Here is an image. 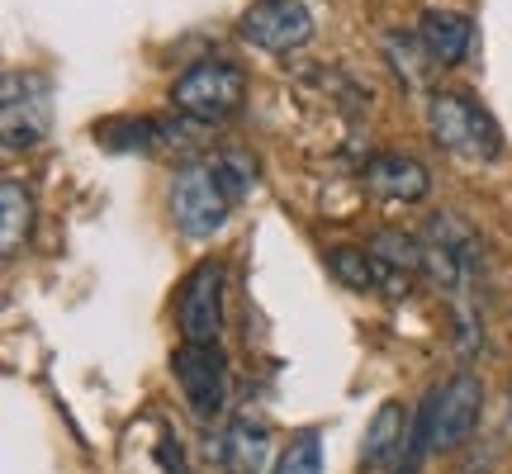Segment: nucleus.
<instances>
[{
	"label": "nucleus",
	"mask_w": 512,
	"mask_h": 474,
	"mask_svg": "<svg viewBox=\"0 0 512 474\" xmlns=\"http://www.w3.org/2000/svg\"><path fill=\"white\" fill-rule=\"evenodd\" d=\"M242 100H247V72H242L238 62H223V57L190 62V67L176 76V86H171L176 114L195 119L200 128L228 124V119L242 110Z\"/></svg>",
	"instance_id": "obj_1"
},
{
	"label": "nucleus",
	"mask_w": 512,
	"mask_h": 474,
	"mask_svg": "<svg viewBox=\"0 0 512 474\" xmlns=\"http://www.w3.org/2000/svg\"><path fill=\"white\" fill-rule=\"evenodd\" d=\"M427 128H432V143L460 162H494L503 152V133H498L494 114L475 105L470 95L432 91L427 95Z\"/></svg>",
	"instance_id": "obj_2"
},
{
	"label": "nucleus",
	"mask_w": 512,
	"mask_h": 474,
	"mask_svg": "<svg viewBox=\"0 0 512 474\" xmlns=\"http://www.w3.org/2000/svg\"><path fill=\"white\" fill-rule=\"evenodd\" d=\"M238 204L242 200L223 185V176L214 171L209 157L185 162L181 171H176V181H171V219H176V228H181L185 237H195V242L219 233Z\"/></svg>",
	"instance_id": "obj_3"
},
{
	"label": "nucleus",
	"mask_w": 512,
	"mask_h": 474,
	"mask_svg": "<svg viewBox=\"0 0 512 474\" xmlns=\"http://www.w3.org/2000/svg\"><path fill=\"white\" fill-rule=\"evenodd\" d=\"M475 261H479V237L460 214H432L422 228V275L437 285L441 294H460L475 285Z\"/></svg>",
	"instance_id": "obj_4"
},
{
	"label": "nucleus",
	"mask_w": 512,
	"mask_h": 474,
	"mask_svg": "<svg viewBox=\"0 0 512 474\" xmlns=\"http://www.w3.org/2000/svg\"><path fill=\"white\" fill-rule=\"evenodd\" d=\"M53 128V86L38 72H10L0 86V138L10 152H29Z\"/></svg>",
	"instance_id": "obj_5"
},
{
	"label": "nucleus",
	"mask_w": 512,
	"mask_h": 474,
	"mask_svg": "<svg viewBox=\"0 0 512 474\" xmlns=\"http://www.w3.org/2000/svg\"><path fill=\"white\" fill-rule=\"evenodd\" d=\"M171 375L181 384L185 403L195 408V418H219L228 403V361H223L219 342H181V351L171 356Z\"/></svg>",
	"instance_id": "obj_6"
},
{
	"label": "nucleus",
	"mask_w": 512,
	"mask_h": 474,
	"mask_svg": "<svg viewBox=\"0 0 512 474\" xmlns=\"http://www.w3.org/2000/svg\"><path fill=\"white\" fill-rule=\"evenodd\" d=\"M238 34L261 53L290 57L313 38V15L299 0H252L238 19Z\"/></svg>",
	"instance_id": "obj_7"
},
{
	"label": "nucleus",
	"mask_w": 512,
	"mask_h": 474,
	"mask_svg": "<svg viewBox=\"0 0 512 474\" xmlns=\"http://www.w3.org/2000/svg\"><path fill=\"white\" fill-rule=\"evenodd\" d=\"M176 323L185 342H219L223 332V266L200 261L176 294Z\"/></svg>",
	"instance_id": "obj_8"
},
{
	"label": "nucleus",
	"mask_w": 512,
	"mask_h": 474,
	"mask_svg": "<svg viewBox=\"0 0 512 474\" xmlns=\"http://www.w3.org/2000/svg\"><path fill=\"white\" fill-rule=\"evenodd\" d=\"M484 413V384L460 370L437 389V427H432V451H456L460 441L479 427Z\"/></svg>",
	"instance_id": "obj_9"
},
{
	"label": "nucleus",
	"mask_w": 512,
	"mask_h": 474,
	"mask_svg": "<svg viewBox=\"0 0 512 474\" xmlns=\"http://www.w3.org/2000/svg\"><path fill=\"white\" fill-rule=\"evenodd\" d=\"M361 181L375 200L384 204H418L427 200V190H432V176H427V166L418 157H408V152H375L361 171Z\"/></svg>",
	"instance_id": "obj_10"
},
{
	"label": "nucleus",
	"mask_w": 512,
	"mask_h": 474,
	"mask_svg": "<svg viewBox=\"0 0 512 474\" xmlns=\"http://www.w3.org/2000/svg\"><path fill=\"white\" fill-rule=\"evenodd\" d=\"M370 256H375V275H380V294L389 299H403L413 290V280L422 275V237L413 233H384L370 237Z\"/></svg>",
	"instance_id": "obj_11"
},
{
	"label": "nucleus",
	"mask_w": 512,
	"mask_h": 474,
	"mask_svg": "<svg viewBox=\"0 0 512 474\" xmlns=\"http://www.w3.org/2000/svg\"><path fill=\"white\" fill-rule=\"evenodd\" d=\"M418 38L427 43V53H432V62L437 67H460L465 57L475 53V19L460 15V10H427V15L418 19Z\"/></svg>",
	"instance_id": "obj_12"
},
{
	"label": "nucleus",
	"mask_w": 512,
	"mask_h": 474,
	"mask_svg": "<svg viewBox=\"0 0 512 474\" xmlns=\"http://www.w3.org/2000/svg\"><path fill=\"white\" fill-rule=\"evenodd\" d=\"M408 413H403V403H380L375 408V418L366 427V441H361V465L366 470H384V465H394L403 451V437H408Z\"/></svg>",
	"instance_id": "obj_13"
},
{
	"label": "nucleus",
	"mask_w": 512,
	"mask_h": 474,
	"mask_svg": "<svg viewBox=\"0 0 512 474\" xmlns=\"http://www.w3.org/2000/svg\"><path fill=\"white\" fill-rule=\"evenodd\" d=\"M266 451H271V432L256 418H238L233 427H223L219 456L233 474H256L266 465Z\"/></svg>",
	"instance_id": "obj_14"
},
{
	"label": "nucleus",
	"mask_w": 512,
	"mask_h": 474,
	"mask_svg": "<svg viewBox=\"0 0 512 474\" xmlns=\"http://www.w3.org/2000/svg\"><path fill=\"white\" fill-rule=\"evenodd\" d=\"M29 233H34V195L24 181L5 176V185H0V247H5V256H15L29 242Z\"/></svg>",
	"instance_id": "obj_15"
},
{
	"label": "nucleus",
	"mask_w": 512,
	"mask_h": 474,
	"mask_svg": "<svg viewBox=\"0 0 512 474\" xmlns=\"http://www.w3.org/2000/svg\"><path fill=\"white\" fill-rule=\"evenodd\" d=\"M384 57H389L394 76H399L408 91H422L427 76L437 72V62H432V53H427V43L418 34H399V29L384 34Z\"/></svg>",
	"instance_id": "obj_16"
},
{
	"label": "nucleus",
	"mask_w": 512,
	"mask_h": 474,
	"mask_svg": "<svg viewBox=\"0 0 512 474\" xmlns=\"http://www.w3.org/2000/svg\"><path fill=\"white\" fill-rule=\"evenodd\" d=\"M95 143L110 152H157L162 147V119H105L95 128Z\"/></svg>",
	"instance_id": "obj_17"
},
{
	"label": "nucleus",
	"mask_w": 512,
	"mask_h": 474,
	"mask_svg": "<svg viewBox=\"0 0 512 474\" xmlns=\"http://www.w3.org/2000/svg\"><path fill=\"white\" fill-rule=\"evenodd\" d=\"M271 474H323V432L304 427L285 441V451L275 456Z\"/></svg>",
	"instance_id": "obj_18"
},
{
	"label": "nucleus",
	"mask_w": 512,
	"mask_h": 474,
	"mask_svg": "<svg viewBox=\"0 0 512 474\" xmlns=\"http://www.w3.org/2000/svg\"><path fill=\"white\" fill-rule=\"evenodd\" d=\"M328 266H332V275H337L347 290L380 294V275H375V256H370V247H332Z\"/></svg>",
	"instance_id": "obj_19"
},
{
	"label": "nucleus",
	"mask_w": 512,
	"mask_h": 474,
	"mask_svg": "<svg viewBox=\"0 0 512 474\" xmlns=\"http://www.w3.org/2000/svg\"><path fill=\"white\" fill-rule=\"evenodd\" d=\"M157 460H162V474H190L185 470V446L171 432H162V441H157Z\"/></svg>",
	"instance_id": "obj_20"
},
{
	"label": "nucleus",
	"mask_w": 512,
	"mask_h": 474,
	"mask_svg": "<svg viewBox=\"0 0 512 474\" xmlns=\"http://www.w3.org/2000/svg\"><path fill=\"white\" fill-rule=\"evenodd\" d=\"M508 418H512V384H508Z\"/></svg>",
	"instance_id": "obj_21"
}]
</instances>
